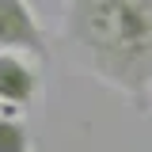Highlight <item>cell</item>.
Listing matches in <instances>:
<instances>
[{"mask_svg": "<svg viewBox=\"0 0 152 152\" xmlns=\"http://www.w3.org/2000/svg\"><path fill=\"white\" fill-rule=\"evenodd\" d=\"M61 38L95 80L148 107L152 0H65Z\"/></svg>", "mask_w": 152, "mask_h": 152, "instance_id": "obj_1", "label": "cell"}, {"mask_svg": "<svg viewBox=\"0 0 152 152\" xmlns=\"http://www.w3.org/2000/svg\"><path fill=\"white\" fill-rule=\"evenodd\" d=\"M0 50H19L38 61L50 57V38L31 0H0Z\"/></svg>", "mask_w": 152, "mask_h": 152, "instance_id": "obj_2", "label": "cell"}, {"mask_svg": "<svg viewBox=\"0 0 152 152\" xmlns=\"http://www.w3.org/2000/svg\"><path fill=\"white\" fill-rule=\"evenodd\" d=\"M38 99H42V72L31 61V53L0 50V107L23 110Z\"/></svg>", "mask_w": 152, "mask_h": 152, "instance_id": "obj_3", "label": "cell"}, {"mask_svg": "<svg viewBox=\"0 0 152 152\" xmlns=\"http://www.w3.org/2000/svg\"><path fill=\"white\" fill-rule=\"evenodd\" d=\"M0 152H34L31 129L12 110H0Z\"/></svg>", "mask_w": 152, "mask_h": 152, "instance_id": "obj_4", "label": "cell"}]
</instances>
